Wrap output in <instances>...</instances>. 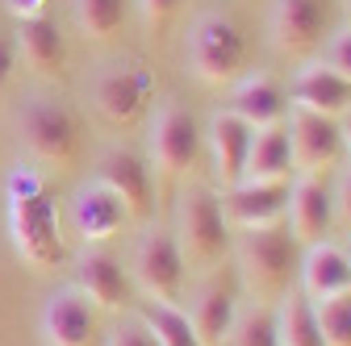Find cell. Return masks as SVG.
I'll return each instance as SVG.
<instances>
[{
	"instance_id": "d6986e66",
	"label": "cell",
	"mask_w": 351,
	"mask_h": 346,
	"mask_svg": "<svg viewBox=\"0 0 351 346\" xmlns=\"http://www.w3.org/2000/svg\"><path fill=\"white\" fill-rule=\"evenodd\" d=\"M289 105L339 121L351 113V79H343L326 63H305V67H297V75L289 83Z\"/></svg>"
},
{
	"instance_id": "5b68a950",
	"label": "cell",
	"mask_w": 351,
	"mask_h": 346,
	"mask_svg": "<svg viewBox=\"0 0 351 346\" xmlns=\"http://www.w3.org/2000/svg\"><path fill=\"white\" fill-rule=\"evenodd\" d=\"M184 63L201 83L226 88L247 75V38L226 13H201L184 38Z\"/></svg>"
},
{
	"instance_id": "cb8c5ba5",
	"label": "cell",
	"mask_w": 351,
	"mask_h": 346,
	"mask_svg": "<svg viewBox=\"0 0 351 346\" xmlns=\"http://www.w3.org/2000/svg\"><path fill=\"white\" fill-rule=\"evenodd\" d=\"M272 317H276V346H326L318 317H314V305L297 288L272 305Z\"/></svg>"
},
{
	"instance_id": "6da1fadb",
	"label": "cell",
	"mask_w": 351,
	"mask_h": 346,
	"mask_svg": "<svg viewBox=\"0 0 351 346\" xmlns=\"http://www.w3.org/2000/svg\"><path fill=\"white\" fill-rule=\"evenodd\" d=\"M9 230L13 246L34 271H55L67 263V242H63V222H59V200L47 188V180L34 167H13L9 180Z\"/></svg>"
},
{
	"instance_id": "ffe728a7",
	"label": "cell",
	"mask_w": 351,
	"mask_h": 346,
	"mask_svg": "<svg viewBox=\"0 0 351 346\" xmlns=\"http://www.w3.org/2000/svg\"><path fill=\"white\" fill-rule=\"evenodd\" d=\"M251 134H255V129L239 113H230V109L213 113V121H209V159H213V184H217V192L243 184Z\"/></svg>"
},
{
	"instance_id": "7a4b0ae2",
	"label": "cell",
	"mask_w": 351,
	"mask_h": 346,
	"mask_svg": "<svg viewBox=\"0 0 351 346\" xmlns=\"http://www.w3.org/2000/svg\"><path fill=\"white\" fill-rule=\"evenodd\" d=\"M297 238L289 234V226H263V230H239V246H234V271L243 292L255 305H276L297 288Z\"/></svg>"
},
{
	"instance_id": "8fae6325",
	"label": "cell",
	"mask_w": 351,
	"mask_h": 346,
	"mask_svg": "<svg viewBox=\"0 0 351 346\" xmlns=\"http://www.w3.org/2000/svg\"><path fill=\"white\" fill-rule=\"evenodd\" d=\"M97 180L109 184L121 196L130 222H147L151 226V213H155V171H151V159L147 155L130 150V146L101 150V159H97Z\"/></svg>"
},
{
	"instance_id": "603a6c76",
	"label": "cell",
	"mask_w": 351,
	"mask_h": 346,
	"mask_svg": "<svg viewBox=\"0 0 351 346\" xmlns=\"http://www.w3.org/2000/svg\"><path fill=\"white\" fill-rule=\"evenodd\" d=\"M293 176H297V167H293L289 129L285 125L255 129V134H251V150H247V167H243V180H251V184H280V180H293Z\"/></svg>"
},
{
	"instance_id": "30bf717a",
	"label": "cell",
	"mask_w": 351,
	"mask_h": 346,
	"mask_svg": "<svg viewBox=\"0 0 351 346\" xmlns=\"http://www.w3.org/2000/svg\"><path fill=\"white\" fill-rule=\"evenodd\" d=\"M289 146H293V167L297 176H326L343 159V121L310 113V109H289L285 117Z\"/></svg>"
},
{
	"instance_id": "836d02e7",
	"label": "cell",
	"mask_w": 351,
	"mask_h": 346,
	"mask_svg": "<svg viewBox=\"0 0 351 346\" xmlns=\"http://www.w3.org/2000/svg\"><path fill=\"white\" fill-rule=\"evenodd\" d=\"M51 0H5V9L21 21V17H38V13H47Z\"/></svg>"
},
{
	"instance_id": "1f68e13d",
	"label": "cell",
	"mask_w": 351,
	"mask_h": 346,
	"mask_svg": "<svg viewBox=\"0 0 351 346\" xmlns=\"http://www.w3.org/2000/svg\"><path fill=\"white\" fill-rule=\"evenodd\" d=\"M13 75H17V34L0 25V92L13 83Z\"/></svg>"
},
{
	"instance_id": "d590c367",
	"label": "cell",
	"mask_w": 351,
	"mask_h": 346,
	"mask_svg": "<svg viewBox=\"0 0 351 346\" xmlns=\"http://www.w3.org/2000/svg\"><path fill=\"white\" fill-rule=\"evenodd\" d=\"M343 250H347V263H351V234H347V246H343Z\"/></svg>"
},
{
	"instance_id": "4fadbf2b",
	"label": "cell",
	"mask_w": 351,
	"mask_h": 346,
	"mask_svg": "<svg viewBox=\"0 0 351 346\" xmlns=\"http://www.w3.org/2000/svg\"><path fill=\"white\" fill-rule=\"evenodd\" d=\"M97 325H101V309L75 284L51 292L47 309H42V342L47 346H93Z\"/></svg>"
},
{
	"instance_id": "f1b7e54d",
	"label": "cell",
	"mask_w": 351,
	"mask_h": 346,
	"mask_svg": "<svg viewBox=\"0 0 351 346\" xmlns=\"http://www.w3.org/2000/svg\"><path fill=\"white\" fill-rule=\"evenodd\" d=\"M109 346H159V338L151 334V325L143 321V313H125L113 330H109Z\"/></svg>"
},
{
	"instance_id": "7402d4cb",
	"label": "cell",
	"mask_w": 351,
	"mask_h": 346,
	"mask_svg": "<svg viewBox=\"0 0 351 346\" xmlns=\"http://www.w3.org/2000/svg\"><path fill=\"white\" fill-rule=\"evenodd\" d=\"M289 92L276 75H239L234 92H230V113H239L251 129H268V125H285L289 117Z\"/></svg>"
},
{
	"instance_id": "5bb4252c",
	"label": "cell",
	"mask_w": 351,
	"mask_h": 346,
	"mask_svg": "<svg viewBox=\"0 0 351 346\" xmlns=\"http://www.w3.org/2000/svg\"><path fill=\"white\" fill-rule=\"evenodd\" d=\"M67 217H71V230H75V238L84 246H101V242H109V238L121 234V226L130 222V213H125L121 196L93 176L88 184L75 188Z\"/></svg>"
},
{
	"instance_id": "3957f363",
	"label": "cell",
	"mask_w": 351,
	"mask_h": 346,
	"mask_svg": "<svg viewBox=\"0 0 351 346\" xmlns=\"http://www.w3.org/2000/svg\"><path fill=\"white\" fill-rule=\"evenodd\" d=\"M176 242L184 250V263L193 271H209L217 263H226V254L234 250L230 242V222L222 213V192L213 184H189L176 204Z\"/></svg>"
},
{
	"instance_id": "52a82bcc",
	"label": "cell",
	"mask_w": 351,
	"mask_h": 346,
	"mask_svg": "<svg viewBox=\"0 0 351 346\" xmlns=\"http://www.w3.org/2000/svg\"><path fill=\"white\" fill-rule=\"evenodd\" d=\"M205 134H201V121L189 105L180 101H167L155 117H151V138H147V159L151 171L176 180V176H189L201 159Z\"/></svg>"
},
{
	"instance_id": "44dd1931",
	"label": "cell",
	"mask_w": 351,
	"mask_h": 346,
	"mask_svg": "<svg viewBox=\"0 0 351 346\" xmlns=\"http://www.w3.org/2000/svg\"><path fill=\"white\" fill-rule=\"evenodd\" d=\"M297 292L305 300H330L351 292V263H347V250L335 242H314L305 246L301 254V267H297Z\"/></svg>"
},
{
	"instance_id": "4dcf8cb0",
	"label": "cell",
	"mask_w": 351,
	"mask_h": 346,
	"mask_svg": "<svg viewBox=\"0 0 351 346\" xmlns=\"http://www.w3.org/2000/svg\"><path fill=\"white\" fill-rule=\"evenodd\" d=\"M180 9H184V0H138V13H143L147 29H163Z\"/></svg>"
},
{
	"instance_id": "d4e9b609",
	"label": "cell",
	"mask_w": 351,
	"mask_h": 346,
	"mask_svg": "<svg viewBox=\"0 0 351 346\" xmlns=\"http://www.w3.org/2000/svg\"><path fill=\"white\" fill-rule=\"evenodd\" d=\"M143 321L151 325V334L159 338V346H205L189 321L184 309H176V305H163V300H143L138 305Z\"/></svg>"
},
{
	"instance_id": "ba28073f",
	"label": "cell",
	"mask_w": 351,
	"mask_h": 346,
	"mask_svg": "<svg viewBox=\"0 0 351 346\" xmlns=\"http://www.w3.org/2000/svg\"><path fill=\"white\" fill-rule=\"evenodd\" d=\"M205 280L193 288V305H189V321L197 330V338L205 346H222V338L230 334L234 317H239V296H243V284H239V271L217 263L209 271H201Z\"/></svg>"
},
{
	"instance_id": "83f0119b",
	"label": "cell",
	"mask_w": 351,
	"mask_h": 346,
	"mask_svg": "<svg viewBox=\"0 0 351 346\" xmlns=\"http://www.w3.org/2000/svg\"><path fill=\"white\" fill-rule=\"evenodd\" d=\"M310 305H314V300H310ZM314 317H318V330H322L326 346H351V292L318 300Z\"/></svg>"
},
{
	"instance_id": "f546056e",
	"label": "cell",
	"mask_w": 351,
	"mask_h": 346,
	"mask_svg": "<svg viewBox=\"0 0 351 346\" xmlns=\"http://www.w3.org/2000/svg\"><path fill=\"white\" fill-rule=\"evenodd\" d=\"M322 63L330 71H339L343 79H351V25L335 29L326 42H322Z\"/></svg>"
},
{
	"instance_id": "9a60e30c",
	"label": "cell",
	"mask_w": 351,
	"mask_h": 346,
	"mask_svg": "<svg viewBox=\"0 0 351 346\" xmlns=\"http://www.w3.org/2000/svg\"><path fill=\"white\" fill-rule=\"evenodd\" d=\"M75 288H84L88 296H93L97 309L134 305V280H130V267L105 246H84V254L75 258Z\"/></svg>"
},
{
	"instance_id": "d6a6232c",
	"label": "cell",
	"mask_w": 351,
	"mask_h": 346,
	"mask_svg": "<svg viewBox=\"0 0 351 346\" xmlns=\"http://www.w3.org/2000/svg\"><path fill=\"white\" fill-rule=\"evenodd\" d=\"M330 196H335V222L351 230V167H343V176L330 188Z\"/></svg>"
},
{
	"instance_id": "484cf974",
	"label": "cell",
	"mask_w": 351,
	"mask_h": 346,
	"mask_svg": "<svg viewBox=\"0 0 351 346\" xmlns=\"http://www.w3.org/2000/svg\"><path fill=\"white\" fill-rule=\"evenodd\" d=\"M75 25L88 42H113L125 25V0H75Z\"/></svg>"
},
{
	"instance_id": "8d00e7d4",
	"label": "cell",
	"mask_w": 351,
	"mask_h": 346,
	"mask_svg": "<svg viewBox=\"0 0 351 346\" xmlns=\"http://www.w3.org/2000/svg\"><path fill=\"white\" fill-rule=\"evenodd\" d=\"M347 17H351V0H347Z\"/></svg>"
},
{
	"instance_id": "e575fe53",
	"label": "cell",
	"mask_w": 351,
	"mask_h": 346,
	"mask_svg": "<svg viewBox=\"0 0 351 346\" xmlns=\"http://www.w3.org/2000/svg\"><path fill=\"white\" fill-rule=\"evenodd\" d=\"M343 146L351 150V113H347V121H343Z\"/></svg>"
},
{
	"instance_id": "e0dca14e",
	"label": "cell",
	"mask_w": 351,
	"mask_h": 346,
	"mask_svg": "<svg viewBox=\"0 0 351 346\" xmlns=\"http://www.w3.org/2000/svg\"><path fill=\"white\" fill-rule=\"evenodd\" d=\"M289 184L293 180H280V184H234L222 192V213L230 230H263V226H280L285 213H289Z\"/></svg>"
},
{
	"instance_id": "8992f818",
	"label": "cell",
	"mask_w": 351,
	"mask_h": 346,
	"mask_svg": "<svg viewBox=\"0 0 351 346\" xmlns=\"http://www.w3.org/2000/svg\"><path fill=\"white\" fill-rule=\"evenodd\" d=\"M130 280L143 288L147 300H163V305H176L184 296L189 284V263H184V250L176 242L171 226H147L134 258H130Z\"/></svg>"
},
{
	"instance_id": "9c48e42d",
	"label": "cell",
	"mask_w": 351,
	"mask_h": 346,
	"mask_svg": "<svg viewBox=\"0 0 351 346\" xmlns=\"http://www.w3.org/2000/svg\"><path fill=\"white\" fill-rule=\"evenodd\" d=\"M151 92H155V79H151V71H143L138 63H109V67H101L97 79H93V105H97V113H101L109 125H117V129L134 125V121L147 113Z\"/></svg>"
},
{
	"instance_id": "ac0fdd59",
	"label": "cell",
	"mask_w": 351,
	"mask_h": 346,
	"mask_svg": "<svg viewBox=\"0 0 351 346\" xmlns=\"http://www.w3.org/2000/svg\"><path fill=\"white\" fill-rule=\"evenodd\" d=\"M17 55L25 59V67L38 79H67V38L59 29L55 17L38 13V17H21L17 21Z\"/></svg>"
},
{
	"instance_id": "4316f807",
	"label": "cell",
	"mask_w": 351,
	"mask_h": 346,
	"mask_svg": "<svg viewBox=\"0 0 351 346\" xmlns=\"http://www.w3.org/2000/svg\"><path fill=\"white\" fill-rule=\"evenodd\" d=\"M222 346H276V317H272V305H251L239 309L230 334L222 338Z\"/></svg>"
},
{
	"instance_id": "7c38bea8",
	"label": "cell",
	"mask_w": 351,
	"mask_h": 346,
	"mask_svg": "<svg viewBox=\"0 0 351 346\" xmlns=\"http://www.w3.org/2000/svg\"><path fill=\"white\" fill-rule=\"evenodd\" d=\"M268 38L289 59L314 55L330 38L326 29V0H272L268 9Z\"/></svg>"
},
{
	"instance_id": "2e32d148",
	"label": "cell",
	"mask_w": 351,
	"mask_h": 346,
	"mask_svg": "<svg viewBox=\"0 0 351 346\" xmlns=\"http://www.w3.org/2000/svg\"><path fill=\"white\" fill-rule=\"evenodd\" d=\"M289 234L301 246H314L326 242L330 226H335V196L330 184L322 176H293L289 184Z\"/></svg>"
},
{
	"instance_id": "277c9868",
	"label": "cell",
	"mask_w": 351,
	"mask_h": 346,
	"mask_svg": "<svg viewBox=\"0 0 351 346\" xmlns=\"http://www.w3.org/2000/svg\"><path fill=\"white\" fill-rule=\"evenodd\" d=\"M17 134L34 163L67 171L84 155V125L63 96H29L17 113Z\"/></svg>"
}]
</instances>
